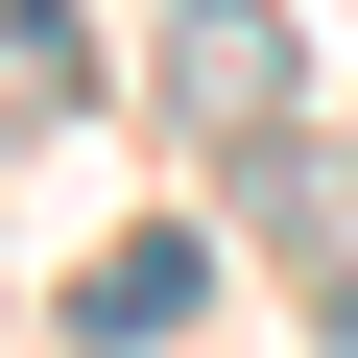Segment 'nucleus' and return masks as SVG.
Instances as JSON below:
<instances>
[{"mask_svg":"<svg viewBox=\"0 0 358 358\" xmlns=\"http://www.w3.org/2000/svg\"><path fill=\"white\" fill-rule=\"evenodd\" d=\"M167 310H215V239H120V263L72 287V334H167Z\"/></svg>","mask_w":358,"mask_h":358,"instance_id":"nucleus-1","label":"nucleus"},{"mask_svg":"<svg viewBox=\"0 0 358 358\" xmlns=\"http://www.w3.org/2000/svg\"><path fill=\"white\" fill-rule=\"evenodd\" d=\"M167 72H192V96H215V120H239V96H263V72H287V48H263V0H192V24H167Z\"/></svg>","mask_w":358,"mask_h":358,"instance_id":"nucleus-2","label":"nucleus"},{"mask_svg":"<svg viewBox=\"0 0 358 358\" xmlns=\"http://www.w3.org/2000/svg\"><path fill=\"white\" fill-rule=\"evenodd\" d=\"M72 72H96V48H72V24H48V0H0V120H48V96H72Z\"/></svg>","mask_w":358,"mask_h":358,"instance_id":"nucleus-3","label":"nucleus"}]
</instances>
